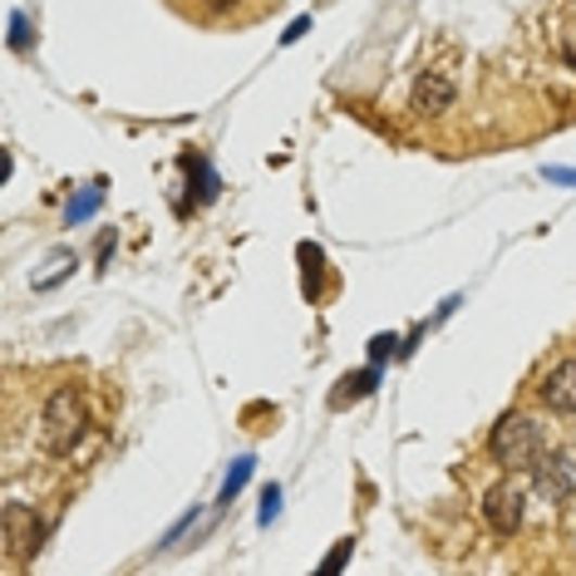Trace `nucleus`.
Returning <instances> with one entry per match:
<instances>
[{
  "mask_svg": "<svg viewBox=\"0 0 576 576\" xmlns=\"http://www.w3.org/2000/svg\"><path fill=\"white\" fill-rule=\"evenodd\" d=\"M85 424H89V409L79 399L75 384H60L40 409V448L64 459V453H75V444L85 438Z\"/></svg>",
  "mask_w": 576,
  "mask_h": 576,
  "instance_id": "f257e3e1",
  "label": "nucleus"
},
{
  "mask_svg": "<svg viewBox=\"0 0 576 576\" xmlns=\"http://www.w3.org/2000/svg\"><path fill=\"white\" fill-rule=\"evenodd\" d=\"M488 453H492V463H502L508 473L537 469V459H542V428L527 414H502L488 434Z\"/></svg>",
  "mask_w": 576,
  "mask_h": 576,
  "instance_id": "f03ea898",
  "label": "nucleus"
},
{
  "mask_svg": "<svg viewBox=\"0 0 576 576\" xmlns=\"http://www.w3.org/2000/svg\"><path fill=\"white\" fill-rule=\"evenodd\" d=\"M172 11L192 25H207V30H242V25L267 21L281 0H168Z\"/></svg>",
  "mask_w": 576,
  "mask_h": 576,
  "instance_id": "7ed1b4c3",
  "label": "nucleus"
},
{
  "mask_svg": "<svg viewBox=\"0 0 576 576\" xmlns=\"http://www.w3.org/2000/svg\"><path fill=\"white\" fill-rule=\"evenodd\" d=\"M40 537H44V523L35 517V508L5 502V556H11V566L30 562V556L40 552Z\"/></svg>",
  "mask_w": 576,
  "mask_h": 576,
  "instance_id": "20e7f679",
  "label": "nucleus"
},
{
  "mask_svg": "<svg viewBox=\"0 0 576 576\" xmlns=\"http://www.w3.org/2000/svg\"><path fill=\"white\" fill-rule=\"evenodd\" d=\"M523 512H527V492L517 488V483H498V488H488V498H483V517H488V527L498 537L517 533V527H523Z\"/></svg>",
  "mask_w": 576,
  "mask_h": 576,
  "instance_id": "39448f33",
  "label": "nucleus"
},
{
  "mask_svg": "<svg viewBox=\"0 0 576 576\" xmlns=\"http://www.w3.org/2000/svg\"><path fill=\"white\" fill-rule=\"evenodd\" d=\"M537 399H542L552 414H576V360L552 364L547 380L537 384Z\"/></svg>",
  "mask_w": 576,
  "mask_h": 576,
  "instance_id": "423d86ee",
  "label": "nucleus"
},
{
  "mask_svg": "<svg viewBox=\"0 0 576 576\" xmlns=\"http://www.w3.org/2000/svg\"><path fill=\"white\" fill-rule=\"evenodd\" d=\"M296 256H300V291H306V300L316 306V300H325V291H331V261H325V252H320L316 242H300L296 246Z\"/></svg>",
  "mask_w": 576,
  "mask_h": 576,
  "instance_id": "0eeeda50",
  "label": "nucleus"
},
{
  "mask_svg": "<svg viewBox=\"0 0 576 576\" xmlns=\"http://www.w3.org/2000/svg\"><path fill=\"white\" fill-rule=\"evenodd\" d=\"M414 108L419 114H444L453 108V85L444 75H419L414 79Z\"/></svg>",
  "mask_w": 576,
  "mask_h": 576,
  "instance_id": "6e6552de",
  "label": "nucleus"
},
{
  "mask_svg": "<svg viewBox=\"0 0 576 576\" xmlns=\"http://www.w3.org/2000/svg\"><path fill=\"white\" fill-rule=\"evenodd\" d=\"M374 380H380V364L345 374V380H341V389H331V409H345V405H355V399H364V395L374 389Z\"/></svg>",
  "mask_w": 576,
  "mask_h": 576,
  "instance_id": "1a4fd4ad",
  "label": "nucleus"
},
{
  "mask_svg": "<svg viewBox=\"0 0 576 576\" xmlns=\"http://www.w3.org/2000/svg\"><path fill=\"white\" fill-rule=\"evenodd\" d=\"M537 488L552 492V498H566V492H572V473H566L562 453H552V459H537Z\"/></svg>",
  "mask_w": 576,
  "mask_h": 576,
  "instance_id": "9d476101",
  "label": "nucleus"
},
{
  "mask_svg": "<svg viewBox=\"0 0 576 576\" xmlns=\"http://www.w3.org/2000/svg\"><path fill=\"white\" fill-rule=\"evenodd\" d=\"M350 552H355V537H341V542H335V552L320 562V572H341V566L350 562Z\"/></svg>",
  "mask_w": 576,
  "mask_h": 576,
  "instance_id": "9b49d317",
  "label": "nucleus"
},
{
  "mask_svg": "<svg viewBox=\"0 0 576 576\" xmlns=\"http://www.w3.org/2000/svg\"><path fill=\"white\" fill-rule=\"evenodd\" d=\"M69 261H75V256H69V252H60V256H54V261H50V271H44V277L40 281H35V286H54V281H60L64 277V271H69Z\"/></svg>",
  "mask_w": 576,
  "mask_h": 576,
  "instance_id": "f8f14e48",
  "label": "nucleus"
},
{
  "mask_svg": "<svg viewBox=\"0 0 576 576\" xmlns=\"http://www.w3.org/2000/svg\"><path fill=\"white\" fill-rule=\"evenodd\" d=\"M94 207H99V188H89L85 197H79V203H69V222H85V217L94 213Z\"/></svg>",
  "mask_w": 576,
  "mask_h": 576,
  "instance_id": "ddd939ff",
  "label": "nucleus"
},
{
  "mask_svg": "<svg viewBox=\"0 0 576 576\" xmlns=\"http://www.w3.org/2000/svg\"><path fill=\"white\" fill-rule=\"evenodd\" d=\"M246 473H252V459H242V463L232 469V478H227V488H222V502H232V498H236V488L246 483Z\"/></svg>",
  "mask_w": 576,
  "mask_h": 576,
  "instance_id": "4468645a",
  "label": "nucleus"
},
{
  "mask_svg": "<svg viewBox=\"0 0 576 576\" xmlns=\"http://www.w3.org/2000/svg\"><path fill=\"white\" fill-rule=\"evenodd\" d=\"M395 335H374V341H370V360L374 364H380V360H389V355H395Z\"/></svg>",
  "mask_w": 576,
  "mask_h": 576,
  "instance_id": "2eb2a0df",
  "label": "nucleus"
},
{
  "mask_svg": "<svg viewBox=\"0 0 576 576\" xmlns=\"http://www.w3.org/2000/svg\"><path fill=\"white\" fill-rule=\"evenodd\" d=\"M547 178H552V182H576V172H566V168H552V172H547Z\"/></svg>",
  "mask_w": 576,
  "mask_h": 576,
  "instance_id": "dca6fc26",
  "label": "nucleus"
}]
</instances>
